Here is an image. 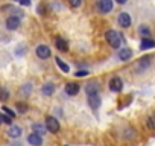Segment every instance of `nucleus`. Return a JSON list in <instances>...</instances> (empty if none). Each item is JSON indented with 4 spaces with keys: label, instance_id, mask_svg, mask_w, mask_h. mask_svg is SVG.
Here are the masks:
<instances>
[{
    "label": "nucleus",
    "instance_id": "f257e3e1",
    "mask_svg": "<svg viewBox=\"0 0 155 146\" xmlns=\"http://www.w3.org/2000/svg\"><path fill=\"white\" fill-rule=\"evenodd\" d=\"M105 38H107V41L113 46V47H120V43H122V35L117 32V31H114V29H110V31H107L105 32Z\"/></svg>",
    "mask_w": 155,
    "mask_h": 146
},
{
    "label": "nucleus",
    "instance_id": "f03ea898",
    "mask_svg": "<svg viewBox=\"0 0 155 146\" xmlns=\"http://www.w3.org/2000/svg\"><path fill=\"white\" fill-rule=\"evenodd\" d=\"M46 128L47 131H50L52 134H56L59 131V122L53 117V116H47L46 117Z\"/></svg>",
    "mask_w": 155,
    "mask_h": 146
},
{
    "label": "nucleus",
    "instance_id": "7ed1b4c3",
    "mask_svg": "<svg viewBox=\"0 0 155 146\" xmlns=\"http://www.w3.org/2000/svg\"><path fill=\"white\" fill-rule=\"evenodd\" d=\"M99 90H101V85H99L97 81H90V82H87V85H85V93H87V96L99 95Z\"/></svg>",
    "mask_w": 155,
    "mask_h": 146
},
{
    "label": "nucleus",
    "instance_id": "20e7f679",
    "mask_svg": "<svg viewBox=\"0 0 155 146\" xmlns=\"http://www.w3.org/2000/svg\"><path fill=\"white\" fill-rule=\"evenodd\" d=\"M97 8L102 14H108L113 11V0H99L97 2Z\"/></svg>",
    "mask_w": 155,
    "mask_h": 146
},
{
    "label": "nucleus",
    "instance_id": "39448f33",
    "mask_svg": "<svg viewBox=\"0 0 155 146\" xmlns=\"http://www.w3.org/2000/svg\"><path fill=\"white\" fill-rule=\"evenodd\" d=\"M122 88H123V81L119 76H114L110 81V90L114 91V93H119V91H122Z\"/></svg>",
    "mask_w": 155,
    "mask_h": 146
},
{
    "label": "nucleus",
    "instance_id": "423d86ee",
    "mask_svg": "<svg viewBox=\"0 0 155 146\" xmlns=\"http://www.w3.org/2000/svg\"><path fill=\"white\" fill-rule=\"evenodd\" d=\"M6 28H8L9 31L18 29V28H20V17H17V15L8 17V18H6Z\"/></svg>",
    "mask_w": 155,
    "mask_h": 146
},
{
    "label": "nucleus",
    "instance_id": "0eeeda50",
    "mask_svg": "<svg viewBox=\"0 0 155 146\" xmlns=\"http://www.w3.org/2000/svg\"><path fill=\"white\" fill-rule=\"evenodd\" d=\"M35 52H37V56L41 58V59H47V58L50 56V49H49L46 44H40V46L35 49Z\"/></svg>",
    "mask_w": 155,
    "mask_h": 146
},
{
    "label": "nucleus",
    "instance_id": "6e6552de",
    "mask_svg": "<svg viewBox=\"0 0 155 146\" xmlns=\"http://www.w3.org/2000/svg\"><path fill=\"white\" fill-rule=\"evenodd\" d=\"M117 22H119V25H120L122 28H129V26H131V17H129L128 12H122V14L117 17Z\"/></svg>",
    "mask_w": 155,
    "mask_h": 146
},
{
    "label": "nucleus",
    "instance_id": "1a4fd4ad",
    "mask_svg": "<svg viewBox=\"0 0 155 146\" xmlns=\"http://www.w3.org/2000/svg\"><path fill=\"white\" fill-rule=\"evenodd\" d=\"M65 93L68 96H76L78 93H79V84H76V82H68L65 85Z\"/></svg>",
    "mask_w": 155,
    "mask_h": 146
},
{
    "label": "nucleus",
    "instance_id": "9d476101",
    "mask_svg": "<svg viewBox=\"0 0 155 146\" xmlns=\"http://www.w3.org/2000/svg\"><path fill=\"white\" fill-rule=\"evenodd\" d=\"M28 141H29V144H32V146H41V144H43V137L38 135V134H35V132H32V134H29Z\"/></svg>",
    "mask_w": 155,
    "mask_h": 146
},
{
    "label": "nucleus",
    "instance_id": "9b49d317",
    "mask_svg": "<svg viewBox=\"0 0 155 146\" xmlns=\"http://www.w3.org/2000/svg\"><path fill=\"white\" fill-rule=\"evenodd\" d=\"M119 58H120V61H128V59H131V58H132V50H131L129 47H122V49L119 50Z\"/></svg>",
    "mask_w": 155,
    "mask_h": 146
},
{
    "label": "nucleus",
    "instance_id": "f8f14e48",
    "mask_svg": "<svg viewBox=\"0 0 155 146\" xmlns=\"http://www.w3.org/2000/svg\"><path fill=\"white\" fill-rule=\"evenodd\" d=\"M55 46H56V49L61 50V52H67V50H68V43H67L62 37H58V38L55 40Z\"/></svg>",
    "mask_w": 155,
    "mask_h": 146
},
{
    "label": "nucleus",
    "instance_id": "ddd939ff",
    "mask_svg": "<svg viewBox=\"0 0 155 146\" xmlns=\"http://www.w3.org/2000/svg\"><path fill=\"white\" fill-rule=\"evenodd\" d=\"M8 135L12 137V138H18L21 135V128L18 125H11L9 129H8Z\"/></svg>",
    "mask_w": 155,
    "mask_h": 146
},
{
    "label": "nucleus",
    "instance_id": "4468645a",
    "mask_svg": "<svg viewBox=\"0 0 155 146\" xmlns=\"http://www.w3.org/2000/svg\"><path fill=\"white\" fill-rule=\"evenodd\" d=\"M88 104H90V107H91L93 110H97V108L101 107V98H99V95H91V96H88Z\"/></svg>",
    "mask_w": 155,
    "mask_h": 146
},
{
    "label": "nucleus",
    "instance_id": "2eb2a0df",
    "mask_svg": "<svg viewBox=\"0 0 155 146\" xmlns=\"http://www.w3.org/2000/svg\"><path fill=\"white\" fill-rule=\"evenodd\" d=\"M53 91H55V85L50 84V82H49V84H44L43 88H41V93H43L44 96H52Z\"/></svg>",
    "mask_w": 155,
    "mask_h": 146
},
{
    "label": "nucleus",
    "instance_id": "dca6fc26",
    "mask_svg": "<svg viewBox=\"0 0 155 146\" xmlns=\"http://www.w3.org/2000/svg\"><path fill=\"white\" fill-rule=\"evenodd\" d=\"M155 47V41L150 40V38H143L141 43H140V49H152Z\"/></svg>",
    "mask_w": 155,
    "mask_h": 146
},
{
    "label": "nucleus",
    "instance_id": "f3484780",
    "mask_svg": "<svg viewBox=\"0 0 155 146\" xmlns=\"http://www.w3.org/2000/svg\"><path fill=\"white\" fill-rule=\"evenodd\" d=\"M46 129H47V128H46V126H43V125H40V123H34V125H32V131H34L35 134L41 135V137L46 134Z\"/></svg>",
    "mask_w": 155,
    "mask_h": 146
},
{
    "label": "nucleus",
    "instance_id": "a211bd4d",
    "mask_svg": "<svg viewBox=\"0 0 155 146\" xmlns=\"http://www.w3.org/2000/svg\"><path fill=\"white\" fill-rule=\"evenodd\" d=\"M55 61H56V65H58V67H59V68H61L64 73H68V71H70V67H68V65H67V64H65V62H64V61H62L59 56H56V58H55Z\"/></svg>",
    "mask_w": 155,
    "mask_h": 146
},
{
    "label": "nucleus",
    "instance_id": "6ab92c4d",
    "mask_svg": "<svg viewBox=\"0 0 155 146\" xmlns=\"http://www.w3.org/2000/svg\"><path fill=\"white\" fill-rule=\"evenodd\" d=\"M146 126H147L149 129H155V114L147 116V119H146Z\"/></svg>",
    "mask_w": 155,
    "mask_h": 146
},
{
    "label": "nucleus",
    "instance_id": "aec40b11",
    "mask_svg": "<svg viewBox=\"0 0 155 146\" xmlns=\"http://www.w3.org/2000/svg\"><path fill=\"white\" fill-rule=\"evenodd\" d=\"M9 98V91L5 87H0V101H6Z\"/></svg>",
    "mask_w": 155,
    "mask_h": 146
},
{
    "label": "nucleus",
    "instance_id": "412c9836",
    "mask_svg": "<svg viewBox=\"0 0 155 146\" xmlns=\"http://www.w3.org/2000/svg\"><path fill=\"white\" fill-rule=\"evenodd\" d=\"M138 32H140L144 38H149L150 31H149V28H147V26H144V25H143V26H140V28H138Z\"/></svg>",
    "mask_w": 155,
    "mask_h": 146
},
{
    "label": "nucleus",
    "instance_id": "4be33fe9",
    "mask_svg": "<svg viewBox=\"0 0 155 146\" xmlns=\"http://www.w3.org/2000/svg\"><path fill=\"white\" fill-rule=\"evenodd\" d=\"M17 110H18V113H26L28 111V105L23 104V102H17Z\"/></svg>",
    "mask_w": 155,
    "mask_h": 146
},
{
    "label": "nucleus",
    "instance_id": "5701e85b",
    "mask_svg": "<svg viewBox=\"0 0 155 146\" xmlns=\"http://www.w3.org/2000/svg\"><path fill=\"white\" fill-rule=\"evenodd\" d=\"M68 3L71 8H79L81 3H82V0H68Z\"/></svg>",
    "mask_w": 155,
    "mask_h": 146
},
{
    "label": "nucleus",
    "instance_id": "b1692460",
    "mask_svg": "<svg viewBox=\"0 0 155 146\" xmlns=\"http://www.w3.org/2000/svg\"><path fill=\"white\" fill-rule=\"evenodd\" d=\"M2 110H3V111H5V114H6V116H9V117H14V116H15V113H14L11 108H8V107H3Z\"/></svg>",
    "mask_w": 155,
    "mask_h": 146
},
{
    "label": "nucleus",
    "instance_id": "393cba45",
    "mask_svg": "<svg viewBox=\"0 0 155 146\" xmlns=\"http://www.w3.org/2000/svg\"><path fill=\"white\" fill-rule=\"evenodd\" d=\"M149 61H150V56L143 58V59H141V62H140V67H147V65H149Z\"/></svg>",
    "mask_w": 155,
    "mask_h": 146
},
{
    "label": "nucleus",
    "instance_id": "a878e982",
    "mask_svg": "<svg viewBox=\"0 0 155 146\" xmlns=\"http://www.w3.org/2000/svg\"><path fill=\"white\" fill-rule=\"evenodd\" d=\"M15 53H17V55H25V53H26V47H25V46H18L17 50H15Z\"/></svg>",
    "mask_w": 155,
    "mask_h": 146
},
{
    "label": "nucleus",
    "instance_id": "bb28decb",
    "mask_svg": "<svg viewBox=\"0 0 155 146\" xmlns=\"http://www.w3.org/2000/svg\"><path fill=\"white\" fill-rule=\"evenodd\" d=\"M74 75L78 76V78H82V76H85V75H88V71L87 70H79V71H76Z\"/></svg>",
    "mask_w": 155,
    "mask_h": 146
},
{
    "label": "nucleus",
    "instance_id": "cd10ccee",
    "mask_svg": "<svg viewBox=\"0 0 155 146\" xmlns=\"http://www.w3.org/2000/svg\"><path fill=\"white\" fill-rule=\"evenodd\" d=\"M20 5H25V6H29L31 5V0H18Z\"/></svg>",
    "mask_w": 155,
    "mask_h": 146
},
{
    "label": "nucleus",
    "instance_id": "c85d7f7f",
    "mask_svg": "<svg viewBox=\"0 0 155 146\" xmlns=\"http://www.w3.org/2000/svg\"><path fill=\"white\" fill-rule=\"evenodd\" d=\"M116 2H117L119 5H125V3L128 2V0H116Z\"/></svg>",
    "mask_w": 155,
    "mask_h": 146
},
{
    "label": "nucleus",
    "instance_id": "c756f323",
    "mask_svg": "<svg viewBox=\"0 0 155 146\" xmlns=\"http://www.w3.org/2000/svg\"><path fill=\"white\" fill-rule=\"evenodd\" d=\"M0 123H3V114H0Z\"/></svg>",
    "mask_w": 155,
    "mask_h": 146
}]
</instances>
